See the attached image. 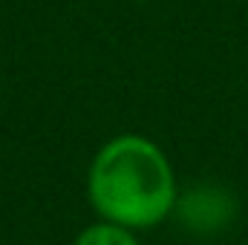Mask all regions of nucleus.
<instances>
[{"mask_svg":"<svg viewBox=\"0 0 248 245\" xmlns=\"http://www.w3.org/2000/svg\"><path fill=\"white\" fill-rule=\"evenodd\" d=\"M179 199L168 153L141 133L107 138L87 168V202L98 219L147 231L173 216Z\"/></svg>","mask_w":248,"mask_h":245,"instance_id":"obj_1","label":"nucleus"},{"mask_svg":"<svg viewBox=\"0 0 248 245\" xmlns=\"http://www.w3.org/2000/svg\"><path fill=\"white\" fill-rule=\"evenodd\" d=\"M173 216L193 234H217L234 216V199L214 184H196L190 190H179Z\"/></svg>","mask_w":248,"mask_h":245,"instance_id":"obj_2","label":"nucleus"},{"mask_svg":"<svg viewBox=\"0 0 248 245\" xmlns=\"http://www.w3.org/2000/svg\"><path fill=\"white\" fill-rule=\"evenodd\" d=\"M72 245H141V240H139V231L95 216V222L84 225L75 234V243Z\"/></svg>","mask_w":248,"mask_h":245,"instance_id":"obj_3","label":"nucleus"}]
</instances>
